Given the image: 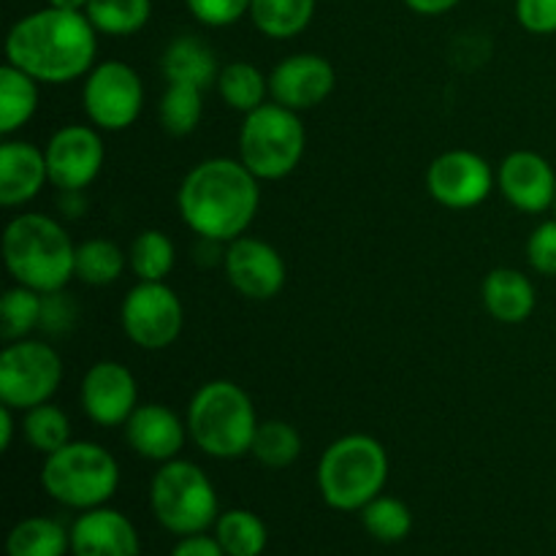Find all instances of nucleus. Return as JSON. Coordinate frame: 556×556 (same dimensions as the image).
Returning a JSON list of instances; mask_svg holds the SVG:
<instances>
[{
	"instance_id": "obj_38",
	"label": "nucleus",
	"mask_w": 556,
	"mask_h": 556,
	"mask_svg": "<svg viewBox=\"0 0 556 556\" xmlns=\"http://www.w3.org/2000/svg\"><path fill=\"white\" fill-rule=\"evenodd\" d=\"M527 261L543 277H556V217L541 223L527 239Z\"/></svg>"
},
{
	"instance_id": "obj_1",
	"label": "nucleus",
	"mask_w": 556,
	"mask_h": 556,
	"mask_svg": "<svg viewBox=\"0 0 556 556\" xmlns=\"http://www.w3.org/2000/svg\"><path fill=\"white\" fill-rule=\"evenodd\" d=\"M98 30L85 11L38 9L11 25L5 63L41 85H68L96 68Z\"/></svg>"
},
{
	"instance_id": "obj_26",
	"label": "nucleus",
	"mask_w": 556,
	"mask_h": 556,
	"mask_svg": "<svg viewBox=\"0 0 556 556\" xmlns=\"http://www.w3.org/2000/svg\"><path fill=\"white\" fill-rule=\"evenodd\" d=\"M5 552L9 556H65L71 552V530L49 516H30L9 532Z\"/></svg>"
},
{
	"instance_id": "obj_25",
	"label": "nucleus",
	"mask_w": 556,
	"mask_h": 556,
	"mask_svg": "<svg viewBox=\"0 0 556 556\" xmlns=\"http://www.w3.org/2000/svg\"><path fill=\"white\" fill-rule=\"evenodd\" d=\"M217 92L233 112L250 114L264 106L269 96V76L248 60H233L217 74Z\"/></svg>"
},
{
	"instance_id": "obj_12",
	"label": "nucleus",
	"mask_w": 556,
	"mask_h": 556,
	"mask_svg": "<svg viewBox=\"0 0 556 556\" xmlns=\"http://www.w3.org/2000/svg\"><path fill=\"white\" fill-rule=\"evenodd\" d=\"M497 174L472 150H448L427 168V190L445 210H472L492 195Z\"/></svg>"
},
{
	"instance_id": "obj_27",
	"label": "nucleus",
	"mask_w": 556,
	"mask_h": 556,
	"mask_svg": "<svg viewBox=\"0 0 556 556\" xmlns=\"http://www.w3.org/2000/svg\"><path fill=\"white\" fill-rule=\"evenodd\" d=\"M215 538L226 556H261L269 543V532L253 510L233 508L217 516Z\"/></svg>"
},
{
	"instance_id": "obj_15",
	"label": "nucleus",
	"mask_w": 556,
	"mask_h": 556,
	"mask_svg": "<svg viewBox=\"0 0 556 556\" xmlns=\"http://www.w3.org/2000/svg\"><path fill=\"white\" fill-rule=\"evenodd\" d=\"M223 269L233 291L253 302H269L286 286V261L264 239L239 237L228 242Z\"/></svg>"
},
{
	"instance_id": "obj_30",
	"label": "nucleus",
	"mask_w": 556,
	"mask_h": 556,
	"mask_svg": "<svg viewBox=\"0 0 556 556\" xmlns=\"http://www.w3.org/2000/svg\"><path fill=\"white\" fill-rule=\"evenodd\" d=\"M128 264L141 282H166L174 264H177V250H174L168 233L147 228L130 242Z\"/></svg>"
},
{
	"instance_id": "obj_11",
	"label": "nucleus",
	"mask_w": 556,
	"mask_h": 556,
	"mask_svg": "<svg viewBox=\"0 0 556 556\" xmlns=\"http://www.w3.org/2000/svg\"><path fill=\"white\" fill-rule=\"evenodd\" d=\"M119 324L125 337L141 351H166L179 340L185 307L166 282H136L123 299Z\"/></svg>"
},
{
	"instance_id": "obj_5",
	"label": "nucleus",
	"mask_w": 556,
	"mask_h": 556,
	"mask_svg": "<svg viewBox=\"0 0 556 556\" xmlns=\"http://www.w3.org/2000/svg\"><path fill=\"white\" fill-rule=\"evenodd\" d=\"M389 454L383 443L369 434H345L324 451L315 470L318 492L334 510H362L383 494L389 481Z\"/></svg>"
},
{
	"instance_id": "obj_41",
	"label": "nucleus",
	"mask_w": 556,
	"mask_h": 556,
	"mask_svg": "<svg viewBox=\"0 0 556 556\" xmlns=\"http://www.w3.org/2000/svg\"><path fill=\"white\" fill-rule=\"evenodd\" d=\"M462 0H405L407 9L413 14H421V16H440V14H448L451 9H456Z\"/></svg>"
},
{
	"instance_id": "obj_18",
	"label": "nucleus",
	"mask_w": 556,
	"mask_h": 556,
	"mask_svg": "<svg viewBox=\"0 0 556 556\" xmlns=\"http://www.w3.org/2000/svg\"><path fill=\"white\" fill-rule=\"evenodd\" d=\"M123 429L130 451H136L141 459L157 462V465L177 459L179 451L185 448V440L190 438L188 424L161 402H147V405L136 407Z\"/></svg>"
},
{
	"instance_id": "obj_19",
	"label": "nucleus",
	"mask_w": 556,
	"mask_h": 556,
	"mask_svg": "<svg viewBox=\"0 0 556 556\" xmlns=\"http://www.w3.org/2000/svg\"><path fill=\"white\" fill-rule=\"evenodd\" d=\"M71 554L74 556H139L141 541L134 521L119 510H81L71 527Z\"/></svg>"
},
{
	"instance_id": "obj_35",
	"label": "nucleus",
	"mask_w": 556,
	"mask_h": 556,
	"mask_svg": "<svg viewBox=\"0 0 556 556\" xmlns=\"http://www.w3.org/2000/svg\"><path fill=\"white\" fill-rule=\"evenodd\" d=\"M358 514H362L364 530L380 543H400L405 541L413 530V514L400 497L378 494V497L369 505H364Z\"/></svg>"
},
{
	"instance_id": "obj_40",
	"label": "nucleus",
	"mask_w": 556,
	"mask_h": 556,
	"mask_svg": "<svg viewBox=\"0 0 556 556\" xmlns=\"http://www.w3.org/2000/svg\"><path fill=\"white\" fill-rule=\"evenodd\" d=\"M168 556H226V552H223L215 535L210 538L206 532H201V535L182 538Z\"/></svg>"
},
{
	"instance_id": "obj_23",
	"label": "nucleus",
	"mask_w": 556,
	"mask_h": 556,
	"mask_svg": "<svg viewBox=\"0 0 556 556\" xmlns=\"http://www.w3.org/2000/svg\"><path fill=\"white\" fill-rule=\"evenodd\" d=\"M38 85L41 81H36L16 65L5 63L0 68V134H16L36 117Z\"/></svg>"
},
{
	"instance_id": "obj_6",
	"label": "nucleus",
	"mask_w": 556,
	"mask_h": 556,
	"mask_svg": "<svg viewBox=\"0 0 556 556\" xmlns=\"http://www.w3.org/2000/svg\"><path fill=\"white\" fill-rule=\"evenodd\" d=\"M41 486L54 503L71 510H92L117 494L119 465L103 445L71 440L54 454L43 456Z\"/></svg>"
},
{
	"instance_id": "obj_20",
	"label": "nucleus",
	"mask_w": 556,
	"mask_h": 556,
	"mask_svg": "<svg viewBox=\"0 0 556 556\" xmlns=\"http://www.w3.org/2000/svg\"><path fill=\"white\" fill-rule=\"evenodd\" d=\"M49 182L47 152L33 141L5 139L0 144V204L22 206Z\"/></svg>"
},
{
	"instance_id": "obj_29",
	"label": "nucleus",
	"mask_w": 556,
	"mask_h": 556,
	"mask_svg": "<svg viewBox=\"0 0 556 556\" xmlns=\"http://www.w3.org/2000/svg\"><path fill=\"white\" fill-rule=\"evenodd\" d=\"M85 14L103 36H136L150 22L152 0H90Z\"/></svg>"
},
{
	"instance_id": "obj_4",
	"label": "nucleus",
	"mask_w": 556,
	"mask_h": 556,
	"mask_svg": "<svg viewBox=\"0 0 556 556\" xmlns=\"http://www.w3.org/2000/svg\"><path fill=\"white\" fill-rule=\"evenodd\" d=\"M188 434L212 459H239L253 451L258 416L248 391L233 380H210L190 396Z\"/></svg>"
},
{
	"instance_id": "obj_44",
	"label": "nucleus",
	"mask_w": 556,
	"mask_h": 556,
	"mask_svg": "<svg viewBox=\"0 0 556 556\" xmlns=\"http://www.w3.org/2000/svg\"><path fill=\"white\" fill-rule=\"evenodd\" d=\"M554 215H556V201H554Z\"/></svg>"
},
{
	"instance_id": "obj_22",
	"label": "nucleus",
	"mask_w": 556,
	"mask_h": 556,
	"mask_svg": "<svg viewBox=\"0 0 556 556\" xmlns=\"http://www.w3.org/2000/svg\"><path fill=\"white\" fill-rule=\"evenodd\" d=\"M163 79L168 85H190L206 90L217 81V58L201 38L195 36H179L163 49L161 58Z\"/></svg>"
},
{
	"instance_id": "obj_9",
	"label": "nucleus",
	"mask_w": 556,
	"mask_h": 556,
	"mask_svg": "<svg viewBox=\"0 0 556 556\" xmlns=\"http://www.w3.org/2000/svg\"><path fill=\"white\" fill-rule=\"evenodd\" d=\"M63 358L43 340L5 342L0 353V402L14 410H30L58 394Z\"/></svg>"
},
{
	"instance_id": "obj_39",
	"label": "nucleus",
	"mask_w": 556,
	"mask_h": 556,
	"mask_svg": "<svg viewBox=\"0 0 556 556\" xmlns=\"http://www.w3.org/2000/svg\"><path fill=\"white\" fill-rule=\"evenodd\" d=\"M516 20L532 36H554L556 0H516Z\"/></svg>"
},
{
	"instance_id": "obj_8",
	"label": "nucleus",
	"mask_w": 556,
	"mask_h": 556,
	"mask_svg": "<svg viewBox=\"0 0 556 556\" xmlns=\"http://www.w3.org/2000/svg\"><path fill=\"white\" fill-rule=\"evenodd\" d=\"M150 508L157 525L179 538L201 535L217 521V492L210 476L188 459L157 467L150 483Z\"/></svg>"
},
{
	"instance_id": "obj_28",
	"label": "nucleus",
	"mask_w": 556,
	"mask_h": 556,
	"mask_svg": "<svg viewBox=\"0 0 556 556\" xmlns=\"http://www.w3.org/2000/svg\"><path fill=\"white\" fill-rule=\"evenodd\" d=\"M125 266H128V255L109 239H87V242L76 244L74 277L85 286H112L123 277Z\"/></svg>"
},
{
	"instance_id": "obj_3",
	"label": "nucleus",
	"mask_w": 556,
	"mask_h": 556,
	"mask_svg": "<svg viewBox=\"0 0 556 556\" xmlns=\"http://www.w3.org/2000/svg\"><path fill=\"white\" fill-rule=\"evenodd\" d=\"M3 261L16 286L38 293L60 291L74 280L76 244L54 217L22 212L3 231Z\"/></svg>"
},
{
	"instance_id": "obj_7",
	"label": "nucleus",
	"mask_w": 556,
	"mask_h": 556,
	"mask_svg": "<svg viewBox=\"0 0 556 556\" xmlns=\"http://www.w3.org/2000/svg\"><path fill=\"white\" fill-rule=\"evenodd\" d=\"M304 150H307V130L299 112L271 101L244 114L239 128V161L261 182L291 177L302 163Z\"/></svg>"
},
{
	"instance_id": "obj_32",
	"label": "nucleus",
	"mask_w": 556,
	"mask_h": 556,
	"mask_svg": "<svg viewBox=\"0 0 556 556\" xmlns=\"http://www.w3.org/2000/svg\"><path fill=\"white\" fill-rule=\"evenodd\" d=\"M250 454L269 470H286L302 454V434L288 421H277V418L261 421Z\"/></svg>"
},
{
	"instance_id": "obj_14",
	"label": "nucleus",
	"mask_w": 556,
	"mask_h": 556,
	"mask_svg": "<svg viewBox=\"0 0 556 556\" xmlns=\"http://www.w3.org/2000/svg\"><path fill=\"white\" fill-rule=\"evenodd\" d=\"M79 405L96 427H125L139 407V386L134 372L119 362H96L81 378Z\"/></svg>"
},
{
	"instance_id": "obj_16",
	"label": "nucleus",
	"mask_w": 556,
	"mask_h": 556,
	"mask_svg": "<svg viewBox=\"0 0 556 556\" xmlns=\"http://www.w3.org/2000/svg\"><path fill=\"white\" fill-rule=\"evenodd\" d=\"M334 65L315 52H299L280 60L269 74V96L291 112H309L334 92Z\"/></svg>"
},
{
	"instance_id": "obj_43",
	"label": "nucleus",
	"mask_w": 556,
	"mask_h": 556,
	"mask_svg": "<svg viewBox=\"0 0 556 556\" xmlns=\"http://www.w3.org/2000/svg\"><path fill=\"white\" fill-rule=\"evenodd\" d=\"M54 9H68V11H85L90 0H47Z\"/></svg>"
},
{
	"instance_id": "obj_2",
	"label": "nucleus",
	"mask_w": 556,
	"mask_h": 556,
	"mask_svg": "<svg viewBox=\"0 0 556 556\" xmlns=\"http://www.w3.org/2000/svg\"><path fill=\"white\" fill-rule=\"evenodd\" d=\"M258 182L239 157H206L195 163L179 185V215L195 237L233 242L244 237L258 215Z\"/></svg>"
},
{
	"instance_id": "obj_13",
	"label": "nucleus",
	"mask_w": 556,
	"mask_h": 556,
	"mask_svg": "<svg viewBox=\"0 0 556 556\" xmlns=\"http://www.w3.org/2000/svg\"><path fill=\"white\" fill-rule=\"evenodd\" d=\"M49 185L60 190H85L101 174L106 147L96 125H63L43 147Z\"/></svg>"
},
{
	"instance_id": "obj_36",
	"label": "nucleus",
	"mask_w": 556,
	"mask_h": 556,
	"mask_svg": "<svg viewBox=\"0 0 556 556\" xmlns=\"http://www.w3.org/2000/svg\"><path fill=\"white\" fill-rule=\"evenodd\" d=\"M76 324H79V304L71 293H65V288L43 293L41 326H38L43 334L65 337L76 329Z\"/></svg>"
},
{
	"instance_id": "obj_21",
	"label": "nucleus",
	"mask_w": 556,
	"mask_h": 556,
	"mask_svg": "<svg viewBox=\"0 0 556 556\" xmlns=\"http://www.w3.org/2000/svg\"><path fill=\"white\" fill-rule=\"evenodd\" d=\"M483 307L494 320L508 326H519L535 313L538 293L530 277L510 266H500L486 275L481 286Z\"/></svg>"
},
{
	"instance_id": "obj_31",
	"label": "nucleus",
	"mask_w": 556,
	"mask_h": 556,
	"mask_svg": "<svg viewBox=\"0 0 556 556\" xmlns=\"http://www.w3.org/2000/svg\"><path fill=\"white\" fill-rule=\"evenodd\" d=\"M204 114V90L190 85H168L157 103L161 128L174 139H185L193 134Z\"/></svg>"
},
{
	"instance_id": "obj_42",
	"label": "nucleus",
	"mask_w": 556,
	"mask_h": 556,
	"mask_svg": "<svg viewBox=\"0 0 556 556\" xmlns=\"http://www.w3.org/2000/svg\"><path fill=\"white\" fill-rule=\"evenodd\" d=\"M14 429H16L14 407L3 405V407H0V448H3V451L11 448V440H14Z\"/></svg>"
},
{
	"instance_id": "obj_10",
	"label": "nucleus",
	"mask_w": 556,
	"mask_h": 556,
	"mask_svg": "<svg viewBox=\"0 0 556 556\" xmlns=\"http://www.w3.org/2000/svg\"><path fill=\"white\" fill-rule=\"evenodd\" d=\"M81 106L98 130L119 134L139 119L144 109V81L123 60H103L85 76Z\"/></svg>"
},
{
	"instance_id": "obj_24",
	"label": "nucleus",
	"mask_w": 556,
	"mask_h": 556,
	"mask_svg": "<svg viewBox=\"0 0 556 556\" xmlns=\"http://www.w3.org/2000/svg\"><path fill=\"white\" fill-rule=\"evenodd\" d=\"M318 0H250V20L266 38H296L309 27Z\"/></svg>"
},
{
	"instance_id": "obj_17",
	"label": "nucleus",
	"mask_w": 556,
	"mask_h": 556,
	"mask_svg": "<svg viewBox=\"0 0 556 556\" xmlns=\"http://www.w3.org/2000/svg\"><path fill=\"white\" fill-rule=\"evenodd\" d=\"M500 193L514 210L541 215L556 201V172L552 163L532 150H516L500 163Z\"/></svg>"
},
{
	"instance_id": "obj_33",
	"label": "nucleus",
	"mask_w": 556,
	"mask_h": 556,
	"mask_svg": "<svg viewBox=\"0 0 556 556\" xmlns=\"http://www.w3.org/2000/svg\"><path fill=\"white\" fill-rule=\"evenodd\" d=\"M41 304L43 293L25 286L9 288L0 299V337H3V342L27 340L30 331L41 326Z\"/></svg>"
},
{
	"instance_id": "obj_34",
	"label": "nucleus",
	"mask_w": 556,
	"mask_h": 556,
	"mask_svg": "<svg viewBox=\"0 0 556 556\" xmlns=\"http://www.w3.org/2000/svg\"><path fill=\"white\" fill-rule=\"evenodd\" d=\"M22 434H25L27 445H30L33 451L49 456L71 443V421L68 416H65V410H60L52 402H43V405L25 410V418H22Z\"/></svg>"
},
{
	"instance_id": "obj_37",
	"label": "nucleus",
	"mask_w": 556,
	"mask_h": 556,
	"mask_svg": "<svg viewBox=\"0 0 556 556\" xmlns=\"http://www.w3.org/2000/svg\"><path fill=\"white\" fill-rule=\"evenodd\" d=\"M185 5L206 27H231L250 14V0H185Z\"/></svg>"
}]
</instances>
